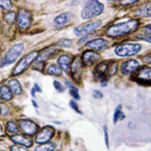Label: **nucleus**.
Segmentation results:
<instances>
[{
    "instance_id": "obj_34",
    "label": "nucleus",
    "mask_w": 151,
    "mask_h": 151,
    "mask_svg": "<svg viewBox=\"0 0 151 151\" xmlns=\"http://www.w3.org/2000/svg\"><path fill=\"white\" fill-rule=\"evenodd\" d=\"M69 104H70V106H71V108H73V109H74L75 111H77L78 113H80V114L81 113V112L80 111V109H79V108H78V105L76 104V103H75V102H74L73 100H71Z\"/></svg>"
},
{
    "instance_id": "obj_31",
    "label": "nucleus",
    "mask_w": 151,
    "mask_h": 151,
    "mask_svg": "<svg viewBox=\"0 0 151 151\" xmlns=\"http://www.w3.org/2000/svg\"><path fill=\"white\" fill-rule=\"evenodd\" d=\"M96 35L86 36V37H85V38H83V39H81V40L79 41V45H82L86 44V42H90V41H91V40H92V39H94V38H96Z\"/></svg>"
},
{
    "instance_id": "obj_44",
    "label": "nucleus",
    "mask_w": 151,
    "mask_h": 151,
    "mask_svg": "<svg viewBox=\"0 0 151 151\" xmlns=\"http://www.w3.org/2000/svg\"><path fill=\"white\" fill-rule=\"evenodd\" d=\"M32 104H33V105H34L35 107H37V104H35V102H34V101H32Z\"/></svg>"
},
{
    "instance_id": "obj_43",
    "label": "nucleus",
    "mask_w": 151,
    "mask_h": 151,
    "mask_svg": "<svg viewBox=\"0 0 151 151\" xmlns=\"http://www.w3.org/2000/svg\"><path fill=\"white\" fill-rule=\"evenodd\" d=\"M2 132H3V128L1 127H0V134H2Z\"/></svg>"
},
{
    "instance_id": "obj_26",
    "label": "nucleus",
    "mask_w": 151,
    "mask_h": 151,
    "mask_svg": "<svg viewBox=\"0 0 151 151\" xmlns=\"http://www.w3.org/2000/svg\"><path fill=\"white\" fill-rule=\"evenodd\" d=\"M4 21L7 23L12 24L16 20V14L14 12H9V13L4 15Z\"/></svg>"
},
{
    "instance_id": "obj_20",
    "label": "nucleus",
    "mask_w": 151,
    "mask_h": 151,
    "mask_svg": "<svg viewBox=\"0 0 151 151\" xmlns=\"http://www.w3.org/2000/svg\"><path fill=\"white\" fill-rule=\"evenodd\" d=\"M0 98L4 101H9L12 98V91L8 86H3L0 87Z\"/></svg>"
},
{
    "instance_id": "obj_10",
    "label": "nucleus",
    "mask_w": 151,
    "mask_h": 151,
    "mask_svg": "<svg viewBox=\"0 0 151 151\" xmlns=\"http://www.w3.org/2000/svg\"><path fill=\"white\" fill-rule=\"evenodd\" d=\"M135 78L140 82L151 83V68H142L135 73Z\"/></svg>"
},
{
    "instance_id": "obj_32",
    "label": "nucleus",
    "mask_w": 151,
    "mask_h": 151,
    "mask_svg": "<svg viewBox=\"0 0 151 151\" xmlns=\"http://www.w3.org/2000/svg\"><path fill=\"white\" fill-rule=\"evenodd\" d=\"M54 86L56 87V89L59 92H62L64 91V87L63 86V85L58 81H54Z\"/></svg>"
},
{
    "instance_id": "obj_8",
    "label": "nucleus",
    "mask_w": 151,
    "mask_h": 151,
    "mask_svg": "<svg viewBox=\"0 0 151 151\" xmlns=\"http://www.w3.org/2000/svg\"><path fill=\"white\" fill-rule=\"evenodd\" d=\"M20 127L22 129V131L27 135H33L38 130V126L28 119L22 120L20 122Z\"/></svg>"
},
{
    "instance_id": "obj_7",
    "label": "nucleus",
    "mask_w": 151,
    "mask_h": 151,
    "mask_svg": "<svg viewBox=\"0 0 151 151\" xmlns=\"http://www.w3.org/2000/svg\"><path fill=\"white\" fill-rule=\"evenodd\" d=\"M31 20H32V16L28 10H27L25 9H22L19 10L17 16H16V21H17L18 26L21 28L28 27L31 23Z\"/></svg>"
},
{
    "instance_id": "obj_9",
    "label": "nucleus",
    "mask_w": 151,
    "mask_h": 151,
    "mask_svg": "<svg viewBox=\"0 0 151 151\" xmlns=\"http://www.w3.org/2000/svg\"><path fill=\"white\" fill-rule=\"evenodd\" d=\"M54 135V130L51 127L43 128L36 137V142L38 143H47Z\"/></svg>"
},
{
    "instance_id": "obj_4",
    "label": "nucleus",
    "mask_w": 151,
    "mask_h": 151,
    "mask_svg": "<svg viewBox=\"0 0 151 151\" xmlns=\"http://www.w3.org/2000/svg\"><path fill=\"white\" fill-rule=\"evenodd\" d=\"M141 50L139 44H123L115 48L114 52L119 56H132Z\"/></svg>"
},
{
    "instance_id": "obj_2",
    "label": "nucleus",
    "mask_w": 151,
    "mask_h": 151,
    "mask_svg": "<svg viewBox=\"0 0 151 151\" xmlns=\"http://www.w3.org/2000/svg\"><path fill=\"white\" fill-rule=\"evenodd\" d=\"M104 9V5L98 0H87L81 11V17L84 20L93 18L102 14Z\"/></svg>"
},
{
    "instance_id": "obj_13",
    "label": "nucleus",
    "mask_w": 151,
    "mask_h": 151,
    "mask_svg": "<svg viewBox=\"0 0 151 151\" xmlns=\"http://www.w3.org/2000/svg\"><path fill=\"white\" fill-rule=\"evenodd\" d=\"M108 45V41L104 39H96V40H91L86 45V47L89 49H92L96 50H102L103 48L106 47Z\"/></svg>"
},
{
    "instance_id": "obj_22",
    "label": "nucleus",
    "mask_w": 151,
    "mask_h": 151,
    "mask_svg": "<svg viewBox=\"0 0 151 151\" xmlns=\"http://www.w3.org/2000/svg\"><path fill=\"white\" fill-rule=\"evenodd\" d=\"M47 73L49 74H51V75H56V76H59L62 74L63 70L61 68V67L57 66L56 64H50L49 65L47 68Z\"/></svg>"
},
{
    "instance_id": "obj_40",
    "label": "nucleus",
    "mask_w": 151,
    "mask_h": 151,
    "mask_svg": "<svg viewBox=\"0 0 151 151\" xmlns=\"http://www.w3.org/2000/svg\"><path fill=\"white\" fill-rule=\"evenodd\" d=\"M144 31L146 32H148L149 34H151V25H148L146 27H144Z\"/></svg>"
},
{
    "instance_id": "obj_41",
    "label": "nucleus",
    "mask_w": 151,
    "mask_h": 151,
    "mask_svg": "<svg viewBox=\"0 0 151 151\" xmlns=\"http://www.w3.org/2000/svg\"><path fill=\"white\" fill-rule=\"evenodd\" d=\"M144 62L147 63H151V56H147L144 57Z\"/></svg>"
},
{
    "instance_id": "obj_42",
    "label": "nucleus",
    "mask_w": 151,
    "mask_h": 151,
    "mask_svg": "<svg viewBox=\"0 0 151 151\" xmlns=\"http://www.w3.org/2000/svg\"><path fill=\"white\" fill-rule=\"evenodd\" d=\"M66 84H67V86H71V85H70V83H68V80H66Z\"/></svg>"
},
{
    "instance_id": "obj_37",
    "label": "nucleus",
    "mask_w": 151,
    "mask_h": 151,
    "mask_svg": "<svg viewBox=\"0 0 151 151\" xmlns=\"http://www.w3.org/2000/svg\"><path fill=\"white\" fill-rule=\"evenodd\" d=\"M138 39L140 40H144L146 42H149V43H151V36H149V35H145V36H139Z\"/></svg>"
},
{
    "instance_id": "obj_38",
    "label": "nucleus",
    "mask_w": 151,
    "mask_h": 151,
    "mask_svg": "<svg viewBox=\"0 0 151 151\" xmlns=\"http://www.w3.org/2000/svg\"><path fill=\"white\" fill-rule=\"evenodd\" d=\"M103 96H104L103 93L101 91H94V92H93V96L95 98H102Z\"/></svg>"
},
{
    "instance_id": "obj_17",
    "label": "nucleus",
    "mask_w": 151,
    "mask_h": 151,
    "mask_svg": "<svg viewBox=\"0 0 151 151\" xmlns=\"http://www.w3.org/2000/svg\"><path fill=\"white\" fill-rule=\"evenodd\" d=\"M72 72H73V75L74 79L75 80H79L80 78L81 72H82V63H80L79 58L75 59L74 62L73 63V65H72Z\"/></svg>"
},
{
    "instance_id": "obj_29",
    "label": "nucleus",
    "mask_w": 151,
    "mask_h": 151,
    "mask_svg": "<svg viewBox=\"0 0 151 151\" xmlns=\"http://www.w3.org/2000/svg\"><path fill=\"white\" fill-rule=\"evenodd\" d=\"M58 45H60V46H63V47H70L72 46V45H73V41L70 40H66V39H64V40H62L59 43H58Z\"/></svg>"
},
{
    "instance_id": "obj_23",
    "label": "nucleus",
    "mask_w": 151,
    "mask_h": 151,
    "mask_svg": "<svg viewBox=\"0 0 151 151\" xmlns=\"http://www.w3.org/2000/svg\"><path fill=\"white\" fill-rule=\"evenodd\" d=\"M125 118V114L122 113L121 111V106L119 105L116 109H115V112H114V122L116 123L117 120H121Z\"/></svg>"
},
{
    "instance_id": "obj_18",
    "label": "nucleus",
    "mask_w": 151,
    "mask_h": 151,
    "mask_svg": "<svg viewBox=\"0 0 151 151\" xmlns=\"http://www.w3.org/2000/svg\"><path fill=\"white\" fill-rule=\"evenodd\" d=\"M69 62H70V57L67 55H63L58 59V63L60 65L61 68H63V70L66 73H69L70 71Z\"/></svg>"
},
{
    "instance_id": "obj_19",
    "label": "nucleus",
    "mask_w": 151,
    "mask_h": 151,
    "mask_svg": "<svg viewBox=\"0 0 151 151\" xmlns=\"http://www.w3.org/2000/svg\"><path fill=\"white\" fill-rule=\"evenodd\" d=\"M8 86L10 89V91H12V93H14V94L20 95L22 93V86H21L20 83L16 80H9L8 83Z\"/></svg>"
},
{
    "instance_id": "obj_46",
    "label": "nucleus",
    "mask_w": 151,
    "mask_h": 151,
    "mask_svg": "<svg viewBox=\"0 0 151 151\" xmlns=\"http://www.w3.org/2000/svg\"><path fill=\"white\" fill-rule=\"evenodd\" d=\"M108 1H111V0H108Z\"/></svg>"
},
{
    "instance_id": "obj_33",
    "label": "nucleus",
    "mask_w": 151,
    "mask_h": 151,
    "mask_svg": "<svg viewBox=\"0 0 151 151\" xmlns=\"http://www.w3.org/2000/svg\"><path fill=\"white\" fill-rule=\"evenodd\" d=\"M138 0H122L121 1V4L122 5H125V6H127V5H131V4H135L137 3Z\"/></svg>"
},
{
    "instance_id": "obj_5",
    "label": "nucleus",
    "mask_w": 151,
    "mask_h": 151,
    "mask_svg": "<svg viewBox=\"0 0 151 151\" xmlns=\"http://www.w3.org/2000/svg\"><path fill=\"white\" fill-rule=\"evenodd\" d=\"M37 57H38V52H37V51L31 52L30 54H28V55L24 56L23 58H22V59L18 63V64L16 65V67L15 68V69H14L13 73H14L15 75H18V74L22 73V72H24L27 68V67L32 63V62H33Z\"/></svg>"
},
{
    "instance_id": "obj_3",
    "label": "nucleus",
    "mask_w": 151,
    "mask_h": 151,
    "mask_svg": "<svg viewBox=\"0 0 151 151\" xmlns=\"http://www.w3.org/2000/svg\"><path fill=\"white\" fill-rule=\"evenodd\" d=\"M23 49L24 46L22 44H17L12 48H10L9 50L6 53L5 56L4 57L1 63V67H5V66L14 63L17 60V58L20 56V55L22 53Z\"/></svg>"
},
{
    "instance_id": "obj_27",
    "label": "nucleus",
    "mask_w": 151,
    "mask_h": 151,
    "mask_svg": "<svg viewBox=\"0 0 151 151\" xmlns=\"http://www.w3.org/2000/svg\"><path fill=\"white\" fill-rule=\"evenodd\" d=\"M7 129L9 132H12V133H17L18 132V128H17V126L16 125V123L14 122H9L7 124Z\"/></svg>"
},
{
    "instance_id": "obj_47",
    "label": "nucleus",
    "mask_w": 151,
    "mask_h": 151,
    "mask_svg": "<svg viewBox=\"0 0 151 151\" xmlns=\"http://www.w3.org/2000/svg\"><path fill=\"white\" fill-rule=\"evenodd\" d=\"M0 113H1V109H0Z\"/></svg>"
},
{
    "instance_id": "obj_24",
    "label": "nucleus",
    "mask_w": 151,
    "mask_h": 151,
    "mask_svg": "<svg viewBox=\"0 0 151 151\" xmlns=\"http://www.w3.org/2000/svg\"><path fill=\"white\" fill-rule=\"evenodd\" d=\"M117 68H118V63L116 62H112L109 64H108L107 71L109 75H114L117 72Z\"/></svg>"
},
{
    "instance_id": "obj_35",
    "label": "nucleus",
    "mask_w": 151,
    "mask_h": 151,
    "mask_svg": "<svg viewBox=\"0 0 151 151\" xmlns=\"http://www.w3.org/2000/svg\"><path fill=\"white\" fill-rule=\"evenodd\" d=\"M11 150H26V147L23 145H21V144H20V146H12Z\"/></svg>"
},
{
    "instance_id": "obj_45",
    "label": "nucleus",
    "mask_w": 151,
    "mask_h": 151,
    "mask_svg": "<svg viewBox=\"0 0 151 151\" xmlns=\"http://www.w3.org/2000/svg\"><path fill=\"white\" fill-rule=\"evenodd\" d=\"M0 27H1V22H0Z\"/></svg>"
},
{
    "instance_id": "obj_12",
    "label": "nucleus",
    "mask_w": 151,
    "mask_h": 151,
    "mask_svg": "<svg viewBox=\"0 0 151 151\" xmlns=\"http://www.w3.org/2000/svg\"><path fill=\"white\" fill-rule=\"evenodd\" d=\"M138 63L135 60H128L122 64V73L124 74H129L138 68Z\"/></svg>"
},
{
    "instance_id": "obj_21",
    "label": "nucleus",
    "mask_w": 151,
    "mask_h": 151,
    "mask_svg": "<svg viewBox=\"0 0 151 151\" xmlns=\"http://www.w3.org/2000/svg\"><path fill=\"white\" fill-rule=\"evenodd\" d=\"M137 15L141 16H151V3H148L137 10Z\"/></svg>"
},
{
    "instance_id": "obj_14",
    "label": "nucleus",
    "mask_w": 151,
    "mask_h": 151,
    "mask_svg": "<svg viewBox=\"0 0 151 151\" xmlns=\"http://www.w3.org/2000/svg\"><path fill=\"white\" fill-rule=\"evenodd\" d=\"M11 140H12L14 143L21 144V145H23L26 148L31 147L32 144V141L31 138L25 137H23V136L22 135L12 136V137H11Z\"/></svg>"
},
{
    "instance_id": "obj_36",
    "label": "nucleus",
    "mask_w": 151,
    "mask_h": 151,
    "mask_svg": "<svg viewBox=\"0 0 151 151\" xmlns=\"http://www.w3.org/2000/svg\"><path fill=\"white\" fill-rule=\"evenodd\" d=\"M104 135H105V142L107 144V147H109V135H108V129L107 127H104Z\"/></svg>"
},
{
    "instance_id": "obj_28",
    "label": "nucleus",
    "mask_w": 151,
    "mask_h": 151,
    "mask_svg": "<svg viewBox=\"0 0 151 151\" xmlns=\"http://www.w3.org/2000/svg\"><path fill=\"white\" fill-rule=\"evenodd\" d=\"M11 7H12V4L10 0H0V8L9 9Z\"/></svg>"
},
{
    "instance_id": "obj_30",
    "label": "nucleus",
    "mask_w": 151,
    "mask_h": 151,
    "mask_svg": "<svg viewBox=\"0 0 151 151\" xmlns=\"http://www.w3.org/2000/svg\"><path fill=\"white\" fill-rule=\"evenodd\" d=\"M69 93H70V95H71L73 98H75V99H80V94H79L78 89H76V88L74 87H71L69 89Z\"/></svg>"
},
{
    "instance_id": "obj_39",
    "label": "nucleus",
    "mask_w": 151,
    "mask_h": 151,
    "mask_svg": "<svg viewBox=\"0 0 151 151\" xmlns=\"http://www.w3.org/2000/svg\"><path fill=\"white\" fill-rule=\"evenodd\" d=\"M36 91H39V92H41V91H41V89L39 87V86H38L37 84H35V85H34V87L32 88V94L33 96H34V93H35Z\"/></svg>"
},
{
    "instance_id": "obj_25",
    "label": "nucleus",
    "mask_w": 151,
    "mask_h": 151,
    "mask_svg": "<svg viewBox=\"0 0 151 151\" xmlns=\"http://www.w3.org/2000/svg\"><path fill=\"white\" fill-rule=\"evenodd\" d=\"M56 149V145L52 143H44L36 148V150H54Z\"/></svg>"
},
{
    "instance_id": "obj_15",
    "label": "nucleus",
    "mask_w": 151,
    "mask_h": 151,
    "mask_svg": "<svg viewBox=\"0 0 151 151\" xmlns=\"http://www.w3.org/2000/svg\"><path fill=\"white\" fill-rule=\"evenodd\" d=\"M53 50H54L53 48L47 49V50H45L40 56H38V59H37V61H36V65L34 66V68L36 67L38 69H41L42 67H43V63H45V61L49 57V56L53 52Z\"/></svg>"
},
{
    "instance_id": "obj_16",
    "label": "nucleus",
    "mask_w": 151,
    "mask_h": 151,
    "mask_svg": "<svg viewBox=\"0 0 151 151\" xmlns=\"http://www.w3.org/2000/svg\"><path fill=\"white\" fill-rule=\"evenodd\" d=\"M70 19H71V13H64L56 17V19L54 20V24L58 27H63L68 23L70 21Z\"/></svg>"
},
{
    "instance_id": "obj_11",
    "label": "nucleus",
    "mask_w": 151,
    "mask_h": 151,
    "mask_svg": "<svg viewBox=\"0 0 151 151\" xmlns=\"http://www.w3.org/2000/svg\"><path fill=\"white\" fill-rule=\"evenodd\" d=\"M100 59V56L94 51H86L82 56V62L85 65H91Z\"/></svg>"
},
{
    "instance_id": "obj_6",
    "label": "nucleus",
    "mask_w": 151,
    "mask_h": 151,
    "mask_svg": "<svg viewBox=\"0 0 151 151\" xmlns=\"http://www.w3.org/2000/svg\"><path fill=\"white\" fill-rule=\"evenodd\" d=\"M101 25H102L101 21H96V22H89V23L84 24V25L77 27L73 30V32H74L76 36H85V35H87L88 33L92 32L93 31L96 30Z\"/></svg>"
},
{
    "instance_id": "obj_1",
    "label": "nucleus",
    "mask_w": 151,
    "mask_h": 151,
    "mask_svg": "<svg viewBox=\"0 0 151 151\" xmlns=\"http://www.w3.org/2000/svg\"><path fill=\"white\" fill-rule=\"evenodd\" d=\"M138 25V22L136 20H130L126 22H121L111 26L107 33L110 37H119L125 34H127L129 32H133L136 30L137 27Z\"/></svg>"
}]
</instances>
